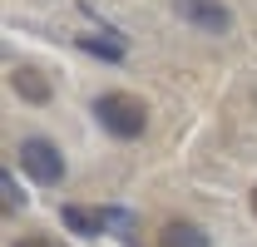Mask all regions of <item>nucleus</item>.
I'll return each mask as SVG.
<instances>
[{"instance_id":"1","label":"nucleus","mask_w":257,"mask_h":247,"mask_svg":"<svg viewBox=\"0 0 257 247\" xmlns=\"http://www.w3.org/2000/svg\"><path fill=\"white\" fill-rule=\"evenodd\" d=\"M94 119L114 134V139H139L149 129V104L139 94H124V89H109L94 99Z\"/></svg>"},{"instance_id":"2","label":"nucleus","mask_w":257,"mask_h":247,"mask_svg":"<svg viewBox=\"0 0 257 247\" xmlns=\"http://www.w3.org/2000/svg\"><path fill=\"white\" fill-rule=\"evenodd\" d=\"M20 168L35 183H64V154L50 139H25L20 144Z\"/></svg>"},{"instance_id":"3","label":"nucleus","mask_w":257,"mask_h":247,"mask_svg":"<svg viewBox=\"0 0 257 247\" xmlns=\"http://www.w3.org/2000/svg\"><path fill=\"white\" fill-rule=\"evenodd\" d=\"M173 10H178L183 25H193V30H203V35H227L232 30L227 0H173Z\"/></svg>"},{"instance_id":"4","label":"nucleus","mask_w":257,"mask_h":247,"mask_svg":"<svg viewBox=\"0 0 257 247\" xmlns=\"http://www.w3.org/2000/svg\"><path fill=\"white\" fill-rule=\"evenodd\" d=\"M10 89L20 94L25 104H50L55 84H50V74H45V69H35V64H15V69H10Z\"/></svg>"},{"instance_id":"5","label":"nucleus","mask_w":257,"mask_h":247,"mask_svg":"<svg viewBox=\"0 0 257 247\" xmlns=\"http://www.w3.org/2000/svg\"><path fill=\"white\" fill-rule=\"evenodd\" d=\"M159 247H213L208 242V232L198 227V222H188V217H168L159 232Z\"/></svg>"},{"instance_id":"6","label":"nucleus","mask_w":257,"mask_h":247,"mask_svg":"<svg viewBox=\"0 0 257 247\" xmlns=\"http://www.w3.org/2000/svg\"><path fill=\"white\" fill-rule=\"evenodd\" d=\"M60 217H64V227H69V232H79V237H99V232H104V217L89 213V208H74V203H69Z\"/></svg>"},{"instance_id":"7","label":"nucleus","mask_w":257,"mask_h":247,"mask_svg":"<svg viewBox=\"0 0 257 247\" xmlns=\"http://www.w3.org/2000/svg\"><path fill=\"white\" fill-rule=\"evenodd\" d=\"M0 208H5V217H10V213H20V208H25V188H20V183H15V178H10V168L0 173Z\"/></svg>"},{"instance_id":"8","label":"nucleus","mask_w":257,"mask_h":247,"mask_svg":"<svg viewBox=\"0 0 257 247\" xmlns=\"http://www.w3.org/2000/svg\"><path fill=\"white\" fill-rule=\"evenodd\" d=\"M79 50H89V55H99V60H124V45H114V40H99V35H79Z\"/></svg>"},{"instance_id":"9","label":"nucleus","mask_w":257,"mask_h":247,"mask_svg":"<svg viewBox=\"0 0 257 247\" xmlns=\"http://www.w3.org/2000/svg\"><path fill=\"white\" fill-rule=\"evenodd\" d=\"M10 247H64V242H55V237H45V232H25V237H15Z\"/></svg>"},{"instance_id":"10","label":"nucleus","mask_w":257,"mask_h":247,"mask_svg":"<svg viewBox=\"0 0 257 247\" xmlns=\"http://www.w3.org/2000/svg\"><path fill=\"white\" fill-rule=\"evenodd\" d=\"M252 213H257V188H252Z\"/></svg>"}]
</instances>
